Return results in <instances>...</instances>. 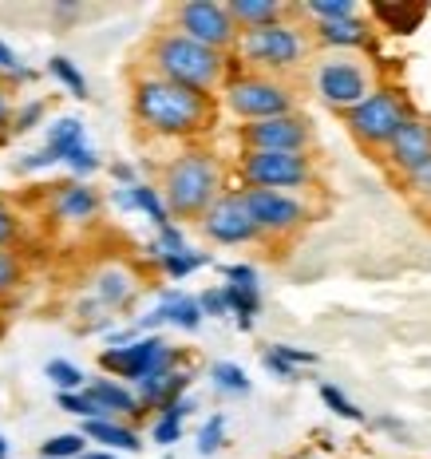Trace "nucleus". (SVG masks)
Here are the masks:
<instances>
[{
    "label": "nucleus",
    "mask_w": 431,
    "mask_h": 459,
    "mask_svg": "<svg viewBox=\"0 0 431 459\" xmlns=\"http://www.w3.org/2000/svg\"><path fill=\"white\" fill-rule=\"evenodd\" d=\"M246 190H301L313 183L309 155H277V151H246L242 155Z\"/></svg>",
    "instance_id": "obj_7"
},
{
    "label": "nucleus",
    "mask_w": 431,
    "mask_h": 459,
    "mask_svg": "<svg viewBox=\"0 0 431 459\" xmlns=\"http://www.w3.org/2000/svg\"><path fill=\"white\" fill-rule=\"evenodd\" d=\"M83 439H95V444H108V447H119V452H139L142 439L131 432V428L115 424V420H83Z\"/></svg>",
    "instance_id": "obj_19"
},
{
    "label": "nucleus",
    "mask_w": 431,
    "mask_h": 459,
    "mask_svg": "<svg viewBox=\"0 0 431 459\" xmlns=\"http://www.w3.org/2000/svg\"><path fill=\"white\" fill-rule=\"evenodd\" d=\"M246 151H277V155H305L313 143L309 119L305 115H277V119H257L242 127Z\"/></svg>",
    "instance_id": "obj_11"
},
{
    "label": "nucleus",
    "mask_w": 431,
    "mask_h": 459,
    "mask_svg": "<svg viewBox=\"0 0 431 459\" xmlns=\"http://www.w3.org/2000/svg\"><path fill=\"white\" fill-rule=\"evenodd\" d=\"M404 183L408 190L416 198H424V203H431V162H424L419 170H411V175H404Z\"/></svg>",
    "instance_id": "obj_35"
},
{
    "label": "nucleus",
    "mask_w": 431,
    "mask_h": 459,
    "mask_svg": "<svg viewBox=\"0 0 431 459\" xmlns=\"http://www.w3.org/2000/svg\"><path fill=\"white\" fill-rule=\"evenodd\" d=\"M175 357L178 352L162 337H142V341L99 352V368L139 385V380H147V377H167V372H175Z\"/></svg>",
    "instance_id": "obj_8"
},
{
    "label": "nucleus",
    "mask_w": 431,
    "mask_h": 459,
    "mask_svg": "<svg viewBox=\"0 0 431 459\" xmlns=\"http://www.w3.org/2000/svg\"><path fill=\"white\" fill-rule=\"evenodd\" d=\"M372 13L380 16V21H388L396 32H416V24L424 21V4H411V8H404V4H376Z\"/></svg>",
    "instance_id": "obj_25"
},
{
    "label": "nucleus",
    "mask_w": 431,
    "mask_h": 459,
    "mask_svg": "<svg viewBox=\"0 0 431 459\" xmlns=\"http://www.w3.org/2000/svg\"><path fill=\"white\" fill-rule=\"evenodd\" d=\"M21 273H24L21 257H16L13 250H0V298H4V293H13L16 285H21Z\"/></svg>",
    "instance_id": "obj_33"
},
{
    "label": "nucleus",
    "mask_w": 431,
    "mask_h": 459,
    "mask_svg": "<svg viewBox=\"0 0 431 459\" xmlns=\"http://www.w3.org/2000/svg\"><path fill=\"white\" fill-rule=\"evenodd\" d=\"M222 444H226V416H210L206 428L198 432V452H203V455H214Z\"/></svg>",
    "instance_id": "obj_31"
},
{
    "label": "nucleus",
    "mask_w": 431,
    "mask_h": 459,
    "mask_svg": "<svg viewBox=\"0 0 431 459\" xmlns=\"http://www.w3.org/2000/svg\"><path fill=\"white\" fill-rule=\"evenodd\" d=\"M131 203H135V210H142V214L151 218L159 230L162 226H170V214H167V203H162V195L155 186H147V183H135L131 186Z\"/></svg>",
    "instance_id": "obj_23"
},
{
    "label": "nucleus",
    "mask_w": 431,
    "mask_h": 459,
    "mask_svg": "<svg viewBox=\"0 0 431 459\" xmlns=\"http://www.w3.org/2000/svg\"><path fill=\"white\" fill-rule=\"evenodd\" d=\"M47 72H52L56 80H60L64 88L75 95V100H88V80H83L80 68H75L68 56H52V60H47Z\"/></svg>",
    "instance_id": "obj_26"
},
{
    "label": "nucleus",
    "mask_w": 431,
    "mask_h": 459,
    "mask_svg": "<svg viewBox=\"0 0 431 459\" xmlns=\"http://www.w3.org/2000/svg\"><path fill=\"white\" fill-rule=\"evenodd\" d=\"M178 436H182L178 420H159V424H155V439H159V444H178Z\"/></svg>",
    "instance_id": "obj_43"
},
{
    "label": "nucleus",
    "mask_w": 431,
    "mask_h": 459,
    "mask_svg": "<svg viewBox=\"0 0 431 459\" xmlns=\"http://www.w3.org/2000/svg\"><path fill=\"white\" fill-rule=\"evenodd\" d=\"M0 68H4V72H16V68H21V64H16V56H13V48H8V44H0Z\"/></svg>",
    "instance_id": "obj_47"
},
{
    "label": "nucleus",
    "mask_w": 431,
    "mask_h": 459,
    "mask_svg": "<svg viewBox=\"0 0 431 459\" xmlns=\"http://www.w3.org/2000/svg\"><path fill=\"white\" fill-rule=\"evenodd\" d=\"M75 147H83V123L80 119H60L56 127H47V147L44 151L56 162H64Z\"/></svg>",
    "instance_id": "obj_22"
},
{
    "label": "nucleus",
    "mask_w": 431,
    "mask_h": 459,
    "mask_svg": "<svg viewBox=\"0 0 431 459\" xmlns=\"http://www.w3.org/2000/svg\"><path fill=\"white\" fill-rule=\"evenodd\" d=\"M151 68H155L151 75H159V80L214 95L229 75V56L214 52V48H206V44L186 40V36H178V32H159L155 40H151Z\"/></svg>",
    "instance_id": "obj_2"
},
{
    "label": "nucleus",
    "mask_w": 431,
    "mask_h": 459,
    "mask_svg": "<svg viewBox=\"0 0 431 459\" xmlns=\"http://www.w3.org/2000/svg\"><path fill=\"white\" fill-rule=\"evenodd\" d=\"M242 203L250 210L257 234H293L309 222V210L301 198L281 195V190H242Z\"/></svg>",
    "instance_id": "obj_12"
},
{
    "label": "nucleus",
    "mask_w": 431,
    "mask_h": 459,
    "mask_svg": "<svg viewBox=\"0 0 431 459\" xmlns=\"http://www.w3.org/2000/svg\"><path fill=\"white\" fill-rule=\"evenodd\" d=\"M198 226H203V234L218 246H246V242H254V238H262L254 226V218H250V210L242 203V190L218 195Z\"/></svg>",
    "instance_id": "obj_13"
},
{
    "label": "nucleus",
    "mask_w": 431,
    "mask_h": 459,
    "mask_svg": "<svg viewBox=\"0 0 431 459\" xmlns=\"http://www.w3.org/2000/svg\"><path fill=\"white\" fill-rule=\"evenodd\" d=\"M16 234H21V222H16L13 206L0 203V250H8V246L16 242Z\"/></svg>",
    "instance_id": "obj_37"
},
{
    "label": "nucleus",
    "mask_w": 431,
    "mask_h": 459,
    "mask_svg": "<svg viewBox=\"0 0 431 459\" xmlns=\"http://www.w3.org/2000/svg\"><path fill=\"white\" fill-rule=\"evenodd\" d=\"M301 13L317 16V24H324V21H352L357 8H352V0H309V4H301Z\"/></svg>",
    "instance_id": "obj_27"
},
{
    "label": "nucleus",
    "mask_w": 431,
    "mask_h": 459,
    "mask_svg": "<svg viewBox=\"0 0 431 459\" xmlns=\"http://www.w3.org/2000/svg\"><path fill=\"white\" fill-rule=\"evenodd\" d=\"M198 309H203V317H226V298H222V290H206L203 298H198Z\"/></svg>",
    "instance_id": "obj_40"
},
{
    "label": "nucleus",
    "mask_w": 431,
    "mask_h": 459,
    "mask_svg": "<svg viewBox=\"0 0 431 459\" xmlns=\"http://www.w3.org/2000/svg\"><path fill=\"white\" fill-rule=\"evenodd\" d=\"M226 13H229V21H234L237 32H250V28L281 24L285 8L277 4V0H229Z\"/></svg>",
    "instance_id": "obj_16"
},
{
    "label": "nucleus",
    "mask_w": 431,
    "mask_h": 459,
    "mask_svg": "<svg viewBox=\"0 0 431 459\" xmlns=\"http://www.w3.org/2000/svg\"><path fill=\"white\" fill-rule=\"evenodd\" d=\"M83 452H88V439L80 432H64V436H52L40 447V459H80Z\"/></svg>",
    "instance_id": "obj_24"
},
{
    "label": "nucleus",
    "mask_w": 431,
    "mask_h": 459,
    "mask_svg": "<svg viewBox=\"0 0 431 459\" xmlns=\"http://www.w3.org/2000/svg\"><path fill=\"white\" fill-rule=\"evenodd\" d=\"M47 380H56L60 392H83V372L68 360H47Z\"/></svg>",
    "instance_id": "obj_30"
},
{
    "label": "nucleus",
    "mask_w": 431,
    "mask_h": 459,
    "mask_svg": "<svg viewBox=\"0 0 431 459\" xmlns=\"http://www.w3.org/2000/svg\"><path fill=\"white\" fill-rule=\"evenodd\" d=\"M44 119V103L40 100H32V103H24L21 111H16V119H13V131H32L36 123Z\"/></svg>",
    "instance_id": "obj_38"
},
{
    "label": "nucleus",
    "mask_w": 431,
    "mask_h": 459,
    "mask_svg": "<svg viewBox=\"0 0 431 459\" xmlns=\"http://www.w3.org/2000/svg\"><path fill=\"white\" fill-rule=\"evenodd\" d=\"M56 218H68V222H88V218L99 214V195L88 183H68L56 186Z\"/></svg>",
    "instance_id": "obj_15"
},
{
    "label": "nucleus",
    "mask_w": 431,
    "mask_h": 459,
    "mask_svg": "<svg viewBox=\"0 0 431 459\" xmlns=\"http://www.w3.org/2000/svg\"><path fill=\"white\" fill-rule=\"evenodd\" d=\"M210 377H214V385L222 392H234V396H246L250 392V377H246L237 365H226V360H218L214 368H210Z\"/></svg>",
    "instance_id": "obj_29"
},
{
    "label": "nucleus",
    "mask_w": 431,
    "mask_h": 459,
    "mask_svg": "<svg viewBox=\"0 0 431 459\" xmlns=\"http://www.w3.org/2000/svg\"><path fill=\"white\" fill-rule=\"evenodd\" d=\"M175 28H178V36L214 48V52H229L237 44V28L229 21L226 4H218V0H186V4H178Z\"/></svg>",
    "instance_id": "obj_9"
},
{
    "label": "nucleus",
    "mask_w": 431,
    "mask_h": 459,
    "mask_svg": "<svg viewBox=\"0 0 431 459\" xmlns=\"http://www.w3.org/2000/svg\"><path fill=\"white\" fill-rule=\"evenodd\" d=\"M313 83H317V95L329 108L337 111H349L357 108L364 95H372V72L364 68L360 60H349V56H337V60H324L317 75H313Z\"/></svg>",
    "instance_id": "obj_10"
},
{
    "label": "nucleus",
    "mask_w": 431,
    "mask_h": 459,
    "mask_svg": "<svg viewBox=\"0 0 431 459\" xmlns=\"http://www.w3.org/2000/svg\"><path fill=\"white\" fill-rule=\"evenodd\" d=\"M194 408H198V400H194V396H178L175 404L159 408V412H162V420H178V424H182V420H186L190 412H194Z\"/></svg>",
    "instance_id": "obj_42"
},
{
    "label": "nucleus",
    "mask_w": 431,
    "mask_h": 459,
    "mask_svg": "<svg viewBox=\"0 0 431 459\" xmlns=\"http://www.w3.org/2000/svg\"><path fill=\"white\" fill-rule=\"evenodd\" d=\"M111 178H115V183H123V186H135V167H131V162H115Z\"/></svg>",
    "instance_id": "obj_45"
},
{
    "label": "nucleus",
    "mask_w": 431,
    "mask_h": 459,
    "mask_svg": "<svg viewBox=\"0 0 431 459\" xmlns=\"http://www.w3.org/2000/svg\"><path fill=\"white\" fill-rule=\"evenodd\" d=\"M226 108L242 115L246 123L277 119V115H293V88L281 83L277 75H234L226 80Z\"/></svg>",
    "instance_id": "obj_6"
},
{
    "label": "nucleus",
    "mask_w": 431,
    "mask_h": 459,
    "mask_svg": "<svg viewBox=\"0 0 431 459\" xmlns=\"http://www.w3.org/2000/svg\"><path fill=\"white\" fill-rule=\"evenodd\" d=\"M91 396V404L103 412V420H111L115 412H131V416H139V400H135V392L131 388H123L119 380H91L88 388H83Z\"/></svg>",
    "instance_id": "obj_17"
},
{
    "label": "nucleus",
    "mask_w": 431,
    "mask_h": 459,
    "mask_svg": "<svg viewBox=\"0 0 431 459\" xmlns=\"http://www.w3.org/2000/svg\"><path fill=\"white\" fill-rule=\"evenodd\" d=\"M80 459H115V455L111 452H83Z\"/></svg>",
    "instance_id": "obj_48"
},
{
    "label": "nucleus",
    "mask_w": 431,
    "mask_h": 459,
    "mask_svg": "<svg viewBox=\"0 0 431 459\" xmlns=\"http://www.w3.org/2000/svg\"><path fill=\"white\" fill-rule=\"evenodd\" d=\"M131 111L155 135H198L214 127V95L178 88L159 75H139L131 91Z\"/></svg>",
    "instance_id": "obj_1"
},
{
    "label": "nucleus",
    "mask_w": 431,
    "mask_h": 459,
    "mask_svg": "<svg viewBox=\"0 0 431 459\" xmlns=\"http://www.w3.org/2000/svg\"><path fill=\"white\" fill-rule=\"evenodd\" d=\"M222 298H226V313H234L237 317V329L250 333L254 329V313L262 309V293L242 290V285H222Z\"/></svg>",
    "instance_id": "obj_21"
},
{
    "label": "nucleus",
    "mask_w": 431,
    "mask_h": 459,
    "mask_svg": "<svg viewBox=\"0 0 431 459\" xmlns=\"http://www.w3.org/2000/svg\"><path fill=\"white\" fill-rule=\"evenodd\" d=\"M237 56L254 68H262V75L270 72H289L305 60L309 40L301 36V28L293 24H270V28H250V32H237Z\"/></svg>",
    "instance_id": "obj_4"
},
{
    "label": "nucleus",
    "mask_w": 431,
    "mask_h": 459,
    "mask_svg": "<svg viewBox=\"0 0 431 459\" xmlns=\"http://www.w3.org/2000/svg\"><path fill=\"white\" fill-rule=\"evenodd\" d=\"M388 162L400 170V175H411L424 162H431V123L411 115L404 127L396 131V139L388 143Z\"/></svg>",
    "instance_id": "obj_14"
},
{
    "label": "nucleus",
    "mask_w": 431,
    "mask_h": 459,
    "mask_svg": "<svg viewBox=\"0 0 431 459\" xmlns=\"http://www.w3.org/2000/svg\"><path fill=\"white\" fill-rule=\"evenodd\" d=\"M159 265H162V273H170V277H186V273H194V270H203V265H210V257L206 254H194V250H182V254H162Z\"/></svg>",
    "instance_id": "obj_28"
},
{
    "label": "nucleus",
    "mask_w": 431,
    "mask_h": 459,
    "mask_svg": "<svg viewBox=\"0 0 431 459\" xmlns=\"http://www.w3.org/2000/svg\"><path fill=\"white\" fill-rule=\"evenodd\" d=\"M317 40L329 48H364L368 44V24L364 21H324L317 24Z\"/></svg>",
    "instance_id": "obj_20"
},
{
    "label": "nucleus",
    "mask_w": 431,
    "mask_h": 459,
    "mask_svg": "<svg viewBox=\"0 0 431 459\" xmlns=\"http://www.w3.org/2000/svg\"><path fill=\"white\" fill-rule=\"evenodd\" d=\"M64 162H68V167L75 170V175H91V170H99V159H95V151L88 147V143H83V147H75V151H72V155L64 159Z\"/></svg>",
    "instance_id": "obj_36"
},
{
    "label": "nucleus",
    "mask_w": 431,
    "mask_h": 459,
    "mask_svg": "<svg viewBox=\"0 0 431 459\" xmlns=\"http://www.w3.org/2000/svg\"><path fill=\"white\" fill-rule=\"evenodd\" d=\"M131 298H135V277L127 270L111 265V270H103L95 277V305H99V309H123Z\"/></svg>",
    "instance_id": "obj_18"
},
{
    "label": "nucleus",
    "mask_w": 431,
    "mask_h": 459,
    "mask_svg": "<svg viewBox=\"0 0 431 459\" xmlns=\"http://www.w3.org/2000/svg\"><path fill=\"white\" fill-rule=\"evenodd\" d=\"M273 352L281 360H289V365H317V352H309V349H289V344H273Z\"/></svg>",
    "instance_id": "obj_41"
},
{
    "label": "nucleus",
    "mask_w": 431,
    "mask_h": 459,
    "mask_svg": "<svg viewBox=\"0 0 431 459\" xmlns=\"http://www.w3.org/2000/svg\"><path fill=\"white\" fill-rule=\"evenodd\" d=\"M52 155L47 151H36V155H24V162H21V170H44V167H52Z\"/></svg>",
    "instance_id": "obj_46"
},
{
    "label": "nucleus",
    "mask_w": 431,
    "mask_h": 459,
    "mask_svg": "<svg viewBox=\"0 0 431 459\" xmlns=\"http://www.w3.org/2000/svg\"><path fill=\"white\" fill-rule=\"evenodd\" d=\"M265 368H270V372H277V377H281V380H293V377H297V368L289 365V360H281V357H277L273 349L265 352Z\"/></svg>",
    "instance_id": "obj_44"
},
{
    "label": "nucleus",
    "mask_w": 431,
    "mask_h": 459,
    "mask_svg": "<svg viewBox=\"0 0 431 459\" xmlns=\"http://www.w3.org/2000/svg\"><path fill=\"white\" fill-rule=\"evenodd\" d=\"M321 400H324V404H329V408H332V412H337V416H344V420H364V412H360L357 404H352L349 396H344L340 388H332V385H321Z\"/></svg>",
    "instance_id": "obj_34"
},
{
    "label": "nucleus",
    "mask_w": 431,
    "mask_h": 459,
    "mask_svg": "<svg viewBox=\"0 0 431 459\" xmlns=\"http://www.w3.org/2000/svg\"><path fill=\"white\" fill-rule=\"evenodd\" d=\"M226 281L229 285H242V290H257V270L254 265H226Z\"/></svg>",
    "instance_id": "obj_39"
},
{
    "label": "nucleus",
    "mask_w": 431,
    "mask_h": 459,
    "mask_svg": "<svg viewBox=\"0 0 431 459\" xmlns=\"http://www.w3.org/2000/svg\"><path fill=\"white\" fill-rule=\"evenodd\" d=\"M0 459H8V439L0 436Z\"/></svg>",
    "instance_id": "obj_49"
},
{
    "label": "nucleus",
    "mask_w": 431,
    "mask_h": 459,
    "mask_svg": "<svg viewBox=\"0 0 431 459\" xmlns=\"http://www.w3.org/2000/svg\"><path fill=\"white\" fill-rule=\"evenodd\" d=\"M60 408L72 416H80V420H103V412L91 404L88 392H60Z\"/></svg>",
    "instance_id": "obj_32"
},
{
    "label": "nucleus",
    "mask_w": 431,
    "mask_h": 459,
    "mask_svg": "<svg viewBox=\"0 0 431 459\" xmlns=\"http://www.w3.org/2000/svg\"><path fill=\"white\" fill-rule=\"evenodd\" d=\"M222 195V162L210 151H186L162 175V203L175 218H203Z\"/></svg>",
    "instance_id": "obj_3"
},
{
    "label": "nucleus",
    "mask_w": 431,
    "mask_h": 459,
    "mask_svg": "<svg viewBox=\"0 0 431 459\" xmlns=\"http://www.w3.org/2000/svg\"><path fill=\"white\" fill-rule=\"evenodd\" d=\"M408 119H411L408 100L392 88H376L372 95H364L357 108L344 111V127H349L364 147H388Z\"/></svg>",
    "instance_id": "obj_5"
}]
</instances>
